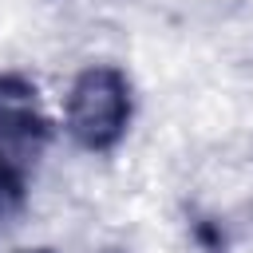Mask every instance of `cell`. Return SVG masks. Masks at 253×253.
<instances>
[{
	"mask_svg": "<svg viewBox=\"0 0 253 253\" xmlns=\"http://www.w3.org/2000/svg\"><path fill=\"white\" fill-rule=\"evenodd\" d=\"M51 134L36 83L20 71H0V213L24 206Z\"/></svg>",
	"mask_w": 253,
	"mask_h": 253,
	"instance_id": "1",
	"label": "cell"
},
{
	"mask_svg": "<svg viewBox=\"0 0 253 253\" xmlns=\"http://www.w3.org/2000/svg\"><path fill=\"white\" fill-rule=\"evenodd\" d=\"M134 115L130 79L115 63H91L67 91V134L91 154H111Z\"/></svg>",
	"mask_w": 253,
	"mask_h": 253,
	"instance_id": "2",
	"label": "cell"
},
{
	"mask_svg": "<svg viewBox=\"0 0 253 253\" xmlns=\"http://www.w3.org/2000/svg\"><path fill=\"white\" fill-rule=\"evenodd\" d=\"M107 253H123V249H107Z\"/></svg>",
	"mask_w": 253,
	"mask_h": 253,
	"instance_id": "3",
	"label": "cell"
}]
</instances>
